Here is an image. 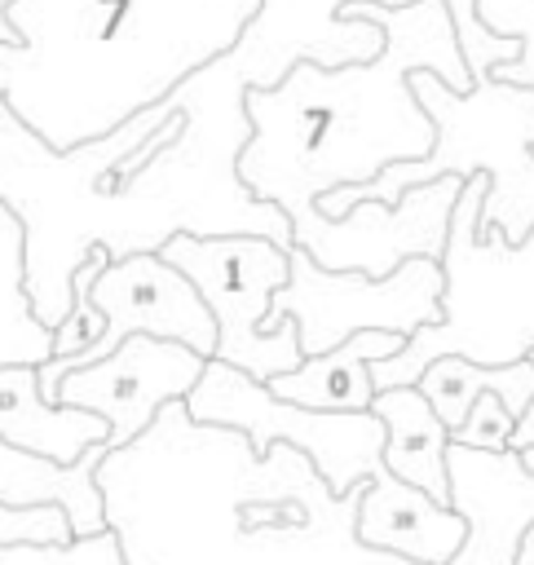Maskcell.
<instances>
[{
	"label": "cell",
	"instance_id": "e0dca14e",
	"mask_svg": "<svg viewBox=\"0 0 534 565\" xmlns=\"http://www.w3.org/2000/svg\"><path fill=\"white\" fill-rule=\"evenodd\" d=\"M0 441L75 463L88 446L110 441L106 419L75 406H49L40 393V366H4L0 371Z\"/></svg>",
	"mask_w": 534,
	"mask_h": 565
},
{
	"label": "cell",
	"instance_id": "3957f363",
	"mask_svg": "<svg viewBox=\"0 0 534 565\" xmlns=\"http://www.w3.org/2000/svg\"><path fill=\"white\" fill-rule=\"evenodd\" d=\"M344 22H375L384 49L357 66L296 62L274 88H247L252 141L238 159L243 185L309 221L318 203L349 185H371L397 163L428 159L437 128L419 106L415 71L441 75L455 93H472L459 31L446 0H415L402 9L375 0H344Z\"/></svg>",
	"mask_w": 534,
	"mask_h": 565
},
{
	"label": "cell",
	"instance_id": "9c48e42d",
	"mask_svg": "<svg viewBox=\"0 0 534 565\" xmlns=\"http://www.w3.org/2000/svg\"><path fill=\"white\" fill-rule=\"evenodd\" d=\"M441 260H406L388 278H366L331 274L309 252L291 247V278L274 296L265 331L296 322L305 358H322L362 331H388L410 340L415 331L441 322Z\"/></svg>",
	"mask_w": 534,
	"mask_h": 565
},
{
	"label": "cell",
	"instance_id": "52a82bcc",
	"mask_svg": "<svg viewBox=\"0 0 534 565\" xmlns=\"http://www.w3.org/2000/svg\"><path fill=\"white\" fill-rule=\"evenodd\" d=\"M168 265H177L203 296V305L216 318V358L260 384H274L278 375H291L305 353H300V331L296 322H282L278 331H265L274 296L291 278V252L252 238V234H229V238H172L159 252Z\"/></svg>",
	"mask_w": 534,
	"mask_h": 565
},
{
	"label": "cell",
	"instance_id": "ba28073f",
	"mask_svg": "<svg viewBox=\"0 0 534 565\" xmlns=\"http://www.w3.org/2000/svg\"><path fill=\"white\" fill-rule=\"evenodd\" d=\"M185 411L194 424L243 433L256 455H269L274 446L300 450L335 499H344L349 490L384 472V424L371 411L366 415L305 411V406L274 397L269 384L225 362H207L203 380L185 397Z\"/></svg>",
	"mask_w": 534,
	"mask_h": 565
},
{
	"label": "cell",
	"instance_id": "7a4b0ae2",
	"mask_svg": "<svg viewBox=\"0 0 534 565\" xmlns=\"http://www.w3.org/2000/svg\"><path fill=\"white\" fill-rule=\"evenodd\" d=\"M247 88H256V71L243 49L181 84L172 97L181 102L185 128L110 199L75 194L40 177L22 150V119L0 102V207L26 230V296L49 331L71 318V282L93 247H106L110 260L163 252L181 234H252L287 252L296 247L287 212L260 203L238 177L252 141Z\"/></svg>",
	"mask_w": 534,
	"mask_h": 565
},
{
	"label": "cell",
	"instance_id": "8fae6325",
	"mask_svg": "<svg viewBox=\"0 0 534 565\" xmlns=\"http://www.w3.org/2000/svg\"><path fill=\"white\" fill-rule=\"evenodd\" d=\"M463 181L441 177L428 185L406 190L397 207L384 203H357L349 216L331 221L313 212L309 221L291 225L296 247L309 252L331 274H366L388 278L406 260H441L450 243V216L459 207Z\"/></svg>",
	"mask_w": 534,
	"mask_h": 565
},
{
	"label": "cell",
	"instance_id": "d4e9b609",
	"mask_svg": "<svg viewBox=\"0 0 534 565\" xmlns=\"http://www.w3.org/2000/svg\"><path fill=\"white\" fill-rule=\"evenodd\" d=\"M512 433H516V415H512L494 393H485V397L468 411L463 428H459V433H450V446L485 450V455H508Z\"/></svg>",
	"mask_w": 534,
	"mask_h": 565
},
{
	"label": "cell",
	"instance_id": "83f0119b",
	"mask_svg": "<svg viewBox=\"0 0 534 565\" xmlns=\"http://www.w3.org/2000/svg\"><path fill=\"white\" fill-rule=\"evenodd\" d=\"M4 9H9V0H0V44H13V31L4 22Z\"/></svg>",
	"mask_w": 534,
	"mask_h": 565
},
{
	"label": "cell",
	"instance_id": "7402d4cb",
	"mask_svg": "<svg viewBox=\"0 0 534 565\" xmlns=\"http://www.w3.org/2000/svg\"><path fill=\"white\" fill-rule=\"evenodd\" d=\"M375 4H388V9H402V4H415V0H375ZM450 4V18H455V31H459V49H463V62H468V75L472 84L494 75L499 66L516 62V40H499L490 35L481 22H477V0H446Z\"/></svg>",
	"mask_w": 534,
	"mask_h": 565
},
{
	"label": "cell",
	"instance_id": "2e32d148",
	"mask_svg": "<svg viewBox=\"0 0 534 565\" xmlns=\"http://www.w3.org/2000/svg\"><path fill=\"white\" fill-rule=\"evenodd\" d=\"M406 349L402 335L388 331H362L353 340H344L340 349L322 353V358H305L291 375H278L269 384L274 397L305 406V411H327V415H366L380 397L371 366L388 362Z\"/></svg>",
	"mask_w": 534,
	"mask_h": 565
},
{
	"label": "cell",
	"instance_id": "30bf717a",
	"mask_svg": "<svg viewBox=\"0 0 534 565\" xmlns=\"http://www.w3.org/2000/svg\"><path fill=\"white\" fill-rule=\"evenodd\" d=\"M93 305L106 318V335L79 358H62V362L40 366V393H44L49 406H57V388H62L66 375L110 358L132 335L185 344L207 362L216 358V318H212V309L203 305L199 287L177 265H168L159 252L110 260V269L93 282Z\"/></svg>",
	"mask_w": 534,
	"mask_h": 565
},
{
	"label": "cell",
	"instance_id": "277c9868",
	"mask_svg": "<svg viewBox=\"0 0 534 565\" xmlns=\"http://www.w3.org/2000/svg\"><path fill=\"white\" fill-rule=\"evenodd\" d=\"M265 0H9L0 102L53 150H79L229 57Z\"/></svg>",
	"mask_w": 534,
	"mask_h": 565
},
{
	"label": "cell",
	"instance_id": "ffe728a7",
	"mask_svg": "<svg viewBox=\"0 0 534 565\" xmlns=\"http://www.w3.org/2000/svg\"><path fill=\"white\" fill-rule=\"evenodd\" d=\"M53 358V331L35 318L26 296V230L0 207V371L44 366Z\"/></svg>",
	"mask_w": 534,
	"mask_h": 565
},
{
	"label": "cell",
	"instance_id": "7c38bea8",
	"mask_svg": "<svg viewBox=\"0 0 534 565\" xmlns=\"http://www.w3.org/2000/svg\"><path fill=\"white\" fill-rule=\"evenodd\" d=\"M203 371H207V358H199L194 349L132 335L110 358L66 375L57 388V406L93 411L110 428L106 446L124 450L159 419L163 406L185 402L203 380Z\"/></svg>",
	"mask_w": 534,
	"mask_h": 565
},
{
	"label": "cell",
	"instance_id": "4316f807",
	"mask_svg": "<svg viewBox=\"0 0 534 565\" xmlns=\"http://www.w3.org/2000/svg\"><path fill=\"white\" fill-rule=\"evenodd\" d=\"M512 565H534V521L521 530V539H516V556H512Z\"/></svg>",
	"mask_w": 534,
	"mask_h": 565
},
{
	"label": "cell",
	"instance_id": "8992f818",
	"mask_svg": "<svg viewBox=\"0 0 534 565\" xmlns=\"http://www.w3.org/2000/svg\"><path fill=\"white\" fill-rule=\"evenodd\" d=\"M485 194V177L463 181L441 256V322L415 331L397 358L371 366L380 393L415 388L441 358L512 366L534 353V234L525 243H508L494 225H481Z\"/></svg>",
	"mask_w": 534,
	"mask_h": 565
},
{
	"label": "cell",
	"instance_id": "cb8c5ba5",
	"mask_svg": "<svg viewBox=\"0 0 534 565\" xmlns=\"http://www.w3.org/2000/svg\"><path fill=\"white\" fill-rule=\"evenodd\" d=\"M0 565H128L115 530L75 539L71 547H0Z\"/></svg>",
	"mask_w": 534,
	"mask_h": 565
},
{
	"label": "cell",
	"instance_id": "603a6c76",
	"mask_svg": "<svg viewBox=\"0 0 534 565\" xmlns=\"http://www.w3.org/2000/svg\"><path fill=\"white\" fill-rule=\"evenodd\" d=\"M75 530L62 508H9L0 503V547H71Z\"/></svg>",
	"mask_w": 534,
	"mask_h": 565
},
{
	"label": "cell",
	"instance_id": "5b68a950",
	"mask_svg": "<svg viewBox=\"0 0 534 565\" xmlns=\"http://www.w3.org/2000/svg\"><path fill=\"white\" fill-rule=\"evenodd\" d=\"M410 88L437 128L428 159L397 163L371 185L335 190L318 203V212L340 221L357 203L397 207L406 190L441 177H485L490 194L481 207V225H494L508 243H525L534 234V88L485 75L472 84V93H455L432 71H415Z\"/></svg>",
	"mask_w": 534,
	"mask_h": 565
},
{
	"label": "cell",
	"instance_id": "4fadbf2b",
	"mask_svg": "<svg viewBox=\"0 0 534 565\" xmlns=\"http://www.w3.org/2000/svg\"><path fill=\"white\" fill-rule=\"evenodd\" d=\"M344 0H265L260 18L243 35V53L256 71V88H274L296 62L357 66L380 57L384 31L375 22H344Z\"/></svg>",
	"mask_w": 534,
	"mask_h": 565
},
{
	"label": "cell",
	"instance_id": "9a60e30c",
	"mask_svg": "<svg viewBox=\"0 0 534 565\" xmlns=\"http://www.w3.org/2000/svg\"><path fill=\"white\" fill-rule=\"evenodd\" d=\"M110 446H88L75 463H57L31 450L0 441V503L9 508H62L71 516L75 539H97L110 530L106 494L97 486V468Z\"/></svg>",
	"mask_w": 534,
	"mask_h": 565
},
{
	"label": "cell",
	"instance_id": "5bb4252c",
	"mask_svg": "<svg viewBox=\"0 0 534 565\" xmlns=\"http://www.w3.org/2000/svg\"><path fill=\"white\" fill-rule=\"evenodd\" d=\"M472 521L459 508H441L424 490L397 481L388 468L362 490L357 543L410 565H455L468 552Z\"/></svg>",
	"mask_w": 534,
	"mask_h": 565
},
{
	"label": "cell",
	"instance_id": "ac0fdd59",
	"mask_svg": "<svg viewBox=\"0 0 534 565\" xmlns=\"http://www.w3.org/2000/svg\"><path fill=\"white\" fill-rule=\"evenodd\" d=\"M371 415L384 424V468L437 499L441 508H455L450 486V428L437 419L428 397L419 388H388L375 397Z\"/></svg>",
	"mask_w": 534,
	"mask_h": 565
},
{
	"label": "cell",
	"instance_id": "6da1fadb",
	"mask_svg": "<svg viewBox=\"0 0 534 565\" xmlns=\"http://www.w3.org/2000/svg\"><path fill=\"white\" fill-rule=\"evenodd\" d=\"M97 486L128 565H410L357 543L371 481L335 499L300 450L256 455L243 433L194 424L185 402L110 450Z\"/></svg>",
	"mask_w": 534,
	"mask_h": 565
},
{
	"label": "cell",
	"instance_id": "d6986e66",
	"mask_svg": "<svg viewBox=\"0 0 534 565\" xmlns=\"http://www.w3.org/2000/svg\"><path fill=\"white\" fill-rule=\"evenodd\" d=\"M415 388L428 397V406L437 411V419H441L450 433L463 428L468 411H472L485 393H494V397L521 419L525 406L534 402V362L525 358V362H512V366H477V362H468V358H441V362H432V366L424 371V380H419Z\"/></svg>",
	"mask_w": 534,
	"mask_h": 565
},
{
	"label": "cell",
	"instance_id": "484cf974",
	"mask_svg": "<svg viewBox=\"0 0 534 565\" xmlns=\"http://www.w3.org/2000/svg\"><path fill=\"white\" fill-rule=\"evenodd\" d=\"M512 455H521V450H534V402L525 406V415L516 419V433H512V446H508Z\"/></svg>",
	"mask_w": 534,
	"mask_h": 565
},
{
	"label": "cell",
	"instance_id": "44dd1931",
	"mask_svg": "<svg viewBox=\"0 0 534 565\" xmlns=\"http://www.w3.org/2000/svg\"><path fill=\"white\" fill-rule=\"evenodd\" d=\"M477 22L499 35V40H516V62L499 66L494 75L521 88H534V0H477Z\"/></svg>",
	"mask_w": 534,
	"mask_h": 565
}]
</instances>
